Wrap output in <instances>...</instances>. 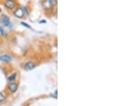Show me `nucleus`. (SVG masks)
I'll return each mask as SVG.
<instances>
[{
    "label": "nucleus",
    "instance_id": "nucleus-10",
    "mask_svg": "<svg viewBox=\"0 0 128 106\" xmlns=\"http://www.w3.org/2000/svg\"><path fill=\"white\" fill-rule=\"evenodd\" d=\"M16 77V74L14 73V74H12L10 76L8 77V80H9V81H13L14 80H15Z\"/></svg>",
    "mask_w": 128,
    "mask_h": 106
},
{
    "label": "nucleus",
    "instance_id": "nucleus-1",
    "mask_svg": "<svg viewBox=\"0 0 128 106\" xmlns=\"http://www.w3.org/2000/svg\"><path fill=\"white\" fill-rule=\"evenodd\" d=\"M2 4L5 9L13 11L17 6V2L16 0H2Z\"/></svg>",
    "mask_w": 128,
    "mask_h": 106
},
{
    "label": "nucleus",
    "instance_id": "nucleus-4",
    "mask_svg": "<svg viewBox=\"0 0 128 106\" xmlns=\"http://www.w3.org/2000/svg\"><path fill=\"white\" fill-rule=\"evenodd\" d=\"M41 6H42L43 9L45 11H47V12L51 11L54 8V6L52 4L50 0H42L41 1Z\"/></svg>",
    "mask_w": 128,
    "mask_h": 106
},
{
    "label": "nucleus",
    "instance_id": "nucleus-12",
    "mask_svg": "<svg viewBox=\"0 0 128 106\" xmlns=\"http://www.w3.org/2000/svg\"><path fill=\"white\" fill-rule=\"evenodd\" d=\"M21 24L24 26H25V27L28 28H31V26L30 25H28L27 23H26V22H21Z\"/></svg>",
    "mask_w": 128,
    "mask_h": 106
},
{
    "label": "nucleus",
    "instance_id": "nucleus-3",
    "mask_svg": "<svg viewBox=\"0 0 128 106\" xmlns=\"http://www.w3.org/2000/svg\"><path fill=\"white\" fill-rule=\"evenodd\" d=\"M12 14L15 17L18 18H22L25 16V14H24V12L22 7H20V6H16L12 11Z\"/></svg>",
    "mask_w": 128,
    "mask_h": 106
},
{
    "label": "nucleus",
    "instance_id": "nucleus-14",
    "mask_svg": "<svg viewBox=\"0 0 128 106\" xmlns=\"http://www.w3.org/2000/svg\"><path fill=\"white\" fill-rule=\"evenodd\" d=\"M46 21L45 19H42L41 20L40 22H39V24H46Z\"/></svg>",
    "mask_w": 128,
    "mask_h": 106
},
{
    "label": "nucleus",
    "instance_id": "nucleus-16",
    "mask_svg": "<svg viewBox=\"0 0 128 106\" xmlns=\"http://www.w3.org/2000/svg\"><path fill=\"white\" fill-rule=\"evenodd\" d=\"M1 1H2V0H0V2H1Z\"/></svg>",
    "mask_w": 128,
    "mask_h": 106
},
{
    "label": "nucleus",
    "instance_id": "nucleus-13",
    "mask_svg": "<svg viewBox=\"0 0 128 106\" xmlns=\"http://www.w3.org/2000/svg\"><path fill=\"white\" fill-rule=\"evenodd\" d=\"M50 1H51V3H52V4L54 5V7L58 5V0H50Z\"/></svg>",
    "mask_w": 128,
    "mask_h": 106
},
{
    "label": "nucleus",
    "instance_id": "nucleus-11",
    "mask_svg": "<svg viewBox=\"0 0 128 106\" xmlns=\"http://www.w3.org/2000/svg\"><path fill=\"white\" fill-rule=\"evenodd\" d=\"M22 9H23L25 15H26H26H29V9H28V8L27 6H23Z\"/></svg>",
    "mask_w": 128,
    "mask_h": 106
},
{
    "label": "nucleus",
    "instance_id": "nucleus-7",
    "mask_svg": "<svg viewBox=\"0 0 128 106\" xmlns=\"http://www.w3.org/2000/svg\"><path fill=\"white\" fill-rule=\"evenodd\" d=\"M35 66H36V65H35V64L34 62L28 61L24 66V69L26 70H31L34 69L35 68Z\"/></svg>",
    "mask_w": 128,
    "mask_h": 106
},
{
    "label": "nucleus",
    "instance_id": "nucleus-6",
    "mask_svg": "<svg viewBox=\"0 0 128 106\" xmlns=\"http://www.w3.org/2000/svg\"><path fill=\"white\" fill-rule=\"evenodd\" d=\"M0 60L4 63H9L12 60V58L8 54H4L0 56Z\"/></svg>",
    "mask_w": 128,
    "mask_h": 106
},
{
    "label": "nucleus",
    "instance_id": "nucleus-2",
    "mask_svg": "<svg viewBox=\"0 0 128 106\" xmlns=\"http://www.w3.org/2000/svg\"><path fill=\"white\" fill-rule=\"evenodd\" d=\"M0 23L2 26H4L6 27H9L11 24V20L9 16L5 14H2L0 15Z\"/></svg>",
    "mask_w": 128,
    "mask_h": 106
},
{
    "label": "nucleus",
    "instance_id": "nucleus-9",
    "mask_svg": "<svg viewBox=\"0 0 128 106\" xmlns=\"http://www.w3.org/2000/svg\"><path fill=\"white\" fill-rule=\"evenodd\" d=\"M6 96L5 95L4 92H0V103L5 101V100H6Z\"/></svg>",
    "mask_w": 128,
    "mask_h": 106
},
{
    "label": "nucleus",
    "instance_id": "nucleus-8",
    "mask_svg": "<svg viewBox=\"0 0 128 106\" xmlns=\"http://www.w3.org/2000/svg\"><path fill=\"white\" fill-rule=\"evenodd\" d=\"M0 34H1L2 36H3L4 38H6V36H7V32H6L4 28L3 27L2 25H0Z\"/></svg>",
    "mask_w": 128,
    "mask_h": 106
},
{
    "label": "nucleus",
    "instance_id": "nucleus-15",
    "mask_svg": "<svg viewBox=\"0 0 128 106\" xmlns=\"http://www.w3.org/2000/svg\"><path fill=\"white\" fill-rule=\"evenodd\" d=\"M2 9L1 7H0V13H2Z\"/></svg>",
    "mask_w": 128,
    "mask_h": 106
},
{
    "label": "nucleus",
    "instance_id": "nucleus-5",
    "mask_svg": "<svg viewBox=\"0 0 128 106\" xmlns=\"http://www.w3.org/2000/svg\"><path fill=\"white\" fill-rule=\"evenodd\" d=\"M8 90L11 92L14 93L18 90V84L16 83H11L8 85Z\"/></svg>",
    "mask_w": 128,
    "mask_h": 106
}]
</instances>
